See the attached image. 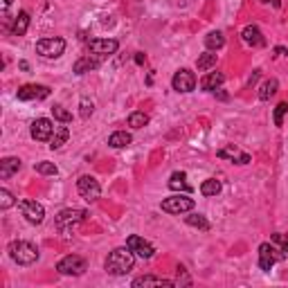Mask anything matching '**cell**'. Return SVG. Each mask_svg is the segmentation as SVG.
Wrapping results in <instances>:
<instances>
[{"mask_svg": "<svg viewBox=\"0 0 288 288\" xmlns=\"http://www.w3.org/2000/svg\"><path fill=\"white\" fill-rule=\"evenodd\" d=\"M200 194H203V196H216V194H221V180L207 178L203 185H200Z\"/></svg>", "mask_w": 288, "mask_h": 288, "instance_id": "484cf974", "label": "cell"}, {"mask_svg": "<svg viewBox=\"0 0 288 288\" xmlns=\"http://www.w3.org/2000/svg\"><path fill=\"white\" fill-rule=\"evenodd\" d=\"M52 113H54V119H59V122H63V124H68L72 119L70 110H66V106H61V104L52 106Z\"/></svg>", "mask_w": 288, "mask_h": 288, "instance_id": "4dcf8cb0", "label": "cell"}, {"mask_svg": "<svg viewBox=\"0 0 288 288\" xmlns=\"http://www.w3.org/2000/svg\"><path fill=\"white\" fill-rule=\"evenodd\" d=\"M101 59L104 57H97V54H95V57H81L79 61L72 66V72H75V75H86V72H90V70H97Z\"/></svg>", "mask_w": 288, "mask_h": 288, "instance_id": "9a60e30c", "label": "cell"}, {"mask_svg": "<svg viewBox=\"0 0 288 288\" xmlns=\"http://www.w3.org/2000/svg\"><path fill=\"white\" fill-rule=\"evenodd\" d=\"M223 81H225V75H223V72H207V75L200 79V88L203 90H216V88H221Z\"/></svg>", "mask_w": 288, "mask_h": 288, "instance_id": "ffe728a7", "label": "cell"}, {"mask_svg": "<svg viewBox=\"0 0 288 288\" xmlns=\"http://www.w3.org/2000/svg\"><path fill=\"white\" fill-rule=\"evenodd\" d=\"M14 203H16V200H14V196H11L9 189H0V207H2V209H9Z\"/></svg>", "mask_w": 288, "mask_h": 288, "instance_id": "e575fe53", "label": "cell"}, {"mask_svg": "<svg viewBox=\"0 0 288 288\" xmlns=\"http://www.w3.org/2000/svg\"><path fill=\"white\" fill-rule=\"evenodd\" d=\"M63 52H66V41L59 36L41 38V41L36 43V54L43 59H59Z\"/></svg>", "mask_w": 288, "mask_h": 288, "instance_id": "3957f363", "label": "cell"}, {"mask_svg": "<svg viewBox=\"0 0 288 288\" xmlns=\"http://www.w3.org/2000/svg\"><path fill=\"white\" fill-rule=\"evenodd\" d=\"M277 88H279L277 79H268L264 86H261V90H259V99H261V101H268L270 97L277 93Z\"/></svg>", "mask_w": 288, "mask_h": 288, "instance_id": "4316f807", "label": "cell"}, {"mask_svg": "<svg viewBox=\"0 0 288 288\" xmlns=\"http://www.w3.org/2000/svg\"><path fill=\"white\" fill-rule=\"evenodd\" d=\"M144 61H147V57H144L142 52H137V54H135V63H137V66H142Z\"/></svg>", "mask_w": 288, "mask_h": 288, "instance_id": "8d00e7d4", "label": "cell"}, {"mask_svg": "<svg viewBox=\"0 0 288 288\" xmlns=\"http://www.w3.org/2000/svg\"><path fill=\"white\" fill-rule=\"evenodd\" d=\"M171 86H174V90H178V93H192V90L196 88V75L192 70H187V68H183V70H178L174 75Z\"/></svg>", "mask_w": 288, "mask_h": 288, "instance_id": "9c48e42d", "label": "cell"}, {"mask_svg": "<svg viewBox=\"0 0 288 288\" xmlns=\"http://www.w3.org/2000/svg\"><path fill=\"white\" fill-rule=\"evenodd\" d=\"M9 257L18 266H32L38 259V248L29 241H14L9 243Z\"/></svg>", "mask_w": 288, "mask_h": 288, "instance_id": "7a4b0ae2", "label": "cell"}, {"mask_svg": "<svg viewBox=\"0 0 288 288\" xmlns=\"http://www.w3.org/2000/svg\"><path fill=\"white\" fill-rule=\"evenodd\" d=\"M34 169H36L38 174H43V176H54L59 171L54 162H36V165H34Z\"/></svg>", "mask_w": 288, "mask_h": 288, "instance_id": "1f68e13d", "label": "cell"}, {"mask_svg": "<svg viewBox=\"0 0 288 288\" xmlns=\"http://www.w3.org/2000/svg\"><path fill=\"white\" fill-rule=\"evenodd\" d=\"M185 221L192 227H200V230H209V223L203 214H192V216H185Z\"/></svg>", "mask_w": 288, "mask_h": 288, "instance_id": "f546056e", "label": "cell"}, {"mask_svg": "<svg viewBox=\"0 0 288 288\" xmlns=\"http://www.w3.org/2000/svg\"><path fill=\"white\" fill-rule=\"evenodd\" d=\"M16 97H18L20 101H32V99H45V97H50V88H47V86H36V84H27V86H23V88H18V93H16Z\"/></svg>", "mask_w": 288, "mask_h": 288, "instance_id": "7c38bea8", "label": "cell"}, {"mask_svg": "<svg viewBox=\"0 0 288 288\" xmlns=\"http://www.w3.org/2000/svg\"><path fill=\"white\" fill-rule=\"evenodd\" d=\"M147 288V286H174L171 279H162V277H153V275H142V277L133 279V288Z\"/></svg>", "mask_w": 288, "mask_h": 288, "instance_id": "e0dca14e", "label": "cell"}, {"mask_svg": "<svg viewBox=\"0 0 288 288\" xmlns=\"http://www.w3.org/2000/svg\"><path fill=\"white\" fill-rule=\"evenodd\" d=\"M126 246L131 248V250H133V255H135V257H140V259H151V257H153V252H156V250H153V246H151V243H149V241H144L142 236H135V234H133V236H128V239H126Z\"/></svg>", "mask_w": 288, "mask_h": 288, "instance_id": "4fadbf2b", "label": "cell"}, {"mask_svg": "<svg viewBox=\"0 0 288 288\" xmlns=\"http://www.w3.org/2000/svg\"><path fill=\"white\" fill-rule=\"evenodd\" d=\"M11 2H14V0H2V11H5V9H7V7H9V5H11Z\"/></svg>", "mask_w": 288, "mask_h": 288, "instance_id": "74e56055", "label": "cell"}, {"mask_svg": "<svg viewBox=\"0 0 288 288\" xmlns=\"http://www.w3.org/2000/svg\"><path fill=\"white\" fill-rule=\"evenodd\" d=\"M169 189H171V192H185V194H189V192H192V185L187 183V174H183V171H176V174H171Z\"/></svg>", "mask_w": 288, "mask_h": 288, "instance_id": "d6986e66", "label": "cell"}, {"mask_svg": "<svg viewBox=\"0 0 288 288\" xmlns=\"http://www.w3.org/2000/svg\"><path fill=\"white\" fill-rule=\"evenodd\" d=\"M88 47H90V52L97 54V57H110V54L117 52L119 43L115 38H93L88 43Z\"/></svg>", "mask_w": 288, "mask_h": 288, "instance_id": "8fae6325", "label": "cell"}, {"mask_svg": "<svg viewBox=\"0 0 288 288\" xmlns=\"http://www.w3.org/2000/svg\"><path fill=\"white\" fill-rule=\"evenodd\" d=\"M68 137H70V128H68V126H59L57 131H54L52 140H50V149H52V151H57V149H61L63 144H66V142H68Z\"/></svg>", "mask_w": 288, "mask_h": 288, "instance_id": "603a6c76", "label": "cell"}, {"mask_svg": "<svg viewBox=\"0 0 288 288\" xmlns=\"http://www.w3.org/2000/svg\"><path fill=\"white\" fill-rule=\"evenodd\" d=\"M77 192H79V196L84 200H88V203L99 200V196H101V187L93 176H81V178L77 180Z\"/></svg>", "mask_w": 288, "mask_h": 288, "instance_id": "8992f818", "label": "cell"}, {"mask_svg": "<svg viewBox=\"0 0 288 288\" xmlns=\"http://www.w3.org/2000/svg\"><path fill=\"white\" fill-rule=\"evenodd\" d=\"M29 27V14L27 11H18V16L14 18V25H11V34L14 36H23Z\"/></svg>", "mask_w": 288, "mask_h": 288, "instance_id": "7402d4cb", "label": "cell"}, {"mask_svg": "<svg viewBox=\"0 0 288 288\" xmlns=\"http://www.w3.org/2000/svg\"><path fill=\"white\" fill-rule=\"evenodd\" d=\"M214 66H216V54H212V52L200 54V57H198V61H196V68H198L200 72L209 70V68H214Z\"/></svg>", "mask_w": 288, "mask_h": 288, "instance_id": "f1b7e54d", "label": "cell"}, {"mask_svg": "<svg viewBox=\"0 0 288 288\" xmlns=\"http://www.w3.org/2000/svg\"><path fill=\"white\" fill-rule=\"evenodd\" d=\"M273 241L282 246L284 255H288V234H273Z\"/></svg>", "mask_w": 288, "mask_h": 288, "instance_id": "d590c367", "label": "cell"}, {"mask_svg": "<svg viewBox=\"0 0 288 288\" xmlns=\"http://www.w3.org/2000/svg\"><path fill=\"white\" fill-rule=\"evenodd\" d=\"M54 124L50 122L47 117H38V119H34L32 122V128H29V133H32V137L36 142H47V140H52V135H54Z\"/></svg>", "mask_w": 288, "mask_h": 288, "instance_id": "52a82bcc", "label": "cell"}, {"mask_svg": "<svg viewBox=\"0 0 288 288\" xmlns=\"http://www.w3.org/2000/svg\"><path fill=\"white\" fill-rule=\"evenodd\" d=\"M133 142V137H131V133H126V131H115L113 135L108 137V144L113 149H124V147H128Z\"/></svg>", "mask_w": 288, "mask_h": 288, "instance_id": "cb8c5ba5", "label": "cell"}, {"mask_svg": "<svg viewBox=\"0 0 288 288\" xmlns=\"http://www.w3.org/2000/svg\"><path fill=\"white\" fill-rule=\"evenodd\" d=\"M79 115L84 119H88L90 115H93V110H95V104H93V99H88V97H81V106H79Z\"/></svg>", "mask_w": 288, "mask_h": 288, "instance_id": "d6a6232c", "label": "cell"}, {"mask_svg": "<svg viewBox=\"0 0 288 288\" xmlns=\"http://www.w3.org/2000/svg\"><path fill=\"white\" fill-rule=\"evenodd\" d=\"M279 259H284V252L275 250L270 243H261L259 246V268L261 270H273V266Z\"/></svg>", "mask_w": 288, "mask_h": 288, "instance_id": "30bf717a", "label": "cell"}, {"mask_svg": "<svg viewBox=\"0 0 288 288\" xmlns=\"http://www.w3.org/2000/svg\"><path fill=\"white\" fill-rule=\"evenodd\" d=\"M20 212H23V216L27 218L32 225H38V223H43V218H45V209H43V205L36 203V200H32V198L20 200Z\"/></svg>", "mask_w": 288, "mask_h": 288, "instance_id": "ba28073f", "label": "cell"}, {"mask_svg": "<svg viewBox=\"0 0 288 288\" xmlns=\"http://www.w3.org/2000/svg\"><path fill=\"white\" fill-rule=\"evenodd\" d=\"M18 169H20L18 158H2V160H0V178H9V176H14Z\"/></svg>", "mask_w": 288, "mask_h": 288, "instance_id": "44dd1931", "label": "cell"}, {"mask_svg": "<svg viewBox=\"0 0 288 288\" xmlns=\"http://www.w3.org/2000/svg\"><path fill=\"white\" fill-rule=\"evenodd\" d=\"M149 124V115L142 113V110H135V113L128 115V126L131 128H142Z\"/></svg>", "mask_w": 288, "mask_h": 288, "instance_id": "83f0119b", "label": "cell"}, {"mask_svg": "<svg viewBox=\"0 0 288 288\" xmlns=\"http://www.w3.org/2000/svg\"><path fill=\"white\" fill-rule=\"evenodd\" d=\"M241 36H243V41H246L248 45H252V47H261V45L266 43V38H264V34H261V29L255 27V25H248V27L241 32Z\"/></svg>", "mask_w": 288, "mask_h": 288, "instance_id": "ac0fdd59", "label": "cell"}, {"mask_svg": "<svg viewBox=\"0 0 288 288\" xmlns=\"http://www.w3.org/2000/svg\"><path fill=\"white\" fill-rule=\"evenodd\" d=\"M218 158H223V160H232L236 162V165H248L250 162V156L243 151H239L236 147H223L221 151H218Z\"/></svg>", "mask_w": 288, "mask_h": 288, "instance_id": "2e32d148", "label": "cell"}, {"mask_svg": "<svg viewBox=\"0 0 288 288\" xmlns=\"http://www.w3.org/2000/svg\"><path fill=\"white\" fill-rule=\"evenodd\" d=\"M88 264H86L84 257H77V255H68L63 257L61 261L57 264V270L61 275H68V277H79V275L86 273Z\"/></svg>", "mask_w": 288, "mask_h": 288, "instance_id": "5b68a950", "label": "cell"}, {"mask_svg": "<svg viewBox=\"0 0 288 288\" xmlns=\"http://www.w3.org/2000/svg\"><path fill=\"white\" fill-rule=\"evenodd\" d=\"M286 113H288V104H286V101L277 104V108H275V115H273L275 126H282V124H284V115H286Z\"/></svg>", "mask_w": 288, "mask_h": 288, "instance_id": "836d02e7", "label": "cell"}, {"mask_svg": "<svg viewBox=\"0 0 288 288\" xmlns=\"http://www.w3.org/2000/svg\"><path fill=\"white\" fill-rule=\"evenodd\" d=\"M88 214L84 209H63V212L57 214V227L59 230H66V227H72L77 223H81Z\"/></svg>", "mask_w": 288, "mask_h": 288, "instance_id": "5bb4252c", "label": "cell"}, {"mask_svg": "<svg viewBox=\"0 0 288 288\" xmlns=\"http://www.w3.org/2000/svg\"><path fill=\"white\" fill-rule=\"evenodd\" d=\"M133 264H135V255H133L131 248H117L113 250L108 257H106V273L108 275H126L128 270H133Z\"/></svg>", "mask_w": 288, "mask_h": 288, "instance_id": "6da1fadb", "label": "cell"}, {"mask_svg": "<svg viewBox=\"0 0 288 288\" xmlns=\"http://www.w3.org/2000/svg\"><path fill=\"white\" fill-rule=\"evenodd\" d=\"M223 45H225V36H223V32H209L207 36H205V47H207L209 52L221 50Z\"/></svg>", "mask_w": 288, "mask_h": 288, "instance_id": "d4e9b609", "label": "cell"}, {"mask_svg": "<svg viewBox=\"0 0 288 288\" xmlns=\"http://www.w3.org/2000/svg\"><path fill=\"white\" fill-rule=\"evenodd\" d=\"M160 207H162V212H167V214H185V212H192V209H194V200L189 198L187 194H174L162 200Z\"/></svg>", "mask_w": 288, "mask_h": 288, "instance_id": "277c9868", "label": "cell"}, {"mask_svg": "<svg viewBox=\"0 0 288 288\" xmlns=\"http://www.w3.org/2000/svg\"><path fill=\"white\" fill-rule=\"evenodd\" d=\"M275 54H288V50H284V47H277V50H275Z\"/></svg>", "mask_w": 288, "mask_h": 288, "instance_id": "f35d334b", "label": "cell"}]
</instances>
